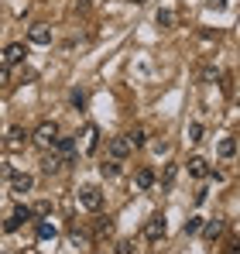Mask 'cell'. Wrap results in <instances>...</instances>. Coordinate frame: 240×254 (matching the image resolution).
<instances>
[{"label": "cell", "instance_id": "obj_10", "mask_svg": "<svg viewBox=\"0 0 240 254\" xmlns=\"http://www.w3.org/2000/svg\"><path fill=\"white\" fill-rule=\"evenodd\" d=\"M189 175H192V179H206V175H209V162L199 158V155L189 158Z\"/></svg>", "mask_w": 240, "mask_h": 254}, {"label": "cell", "instance_id": "obj_17", "mask_svg": "<svg viewBox=\"0 0 240 254\" xmlns=\"http://www.w3.org/2000/svg\"><path fill=\"white\" fill-rule=\"evenodd\" d=\"M35 234H38V241H55V227H52V223H45V220H38Z\"/></svg>", "mask_w": 240, "mask_h": 254}, {"label": "cell", "instance_id": "obj_12", "mask_svg": "<svg viewBox=\"0 0 240 254\" xmlns=\"http://www.w3.org/2000/svg\"><path fill=\"white\" fill-rule=\"evenodd\" d=\"M216 155H220V158H234V155H237V137H220Z\"/></svg>", "mask_w": 240, "mask_h": 254}, {"label": "cell", "instance_id": "obj_7", "mask_svg": "<svg viewBox=\"0 0 240 254\" xmlns=\"http://www.w3.org/2000/svg\"><path fill=\"white\" fill-rule=\"evenodd\" d=\"M21 62H24V45H21V42L7 45V52H3V65H21Z\"/></svg>", "mask_w": 240, "mask_h": 254}, {"label": "cell", "instance_id": "obj_8", "mask_svg": "<svg viewBox=\"0 0 240 254\" xmlns=\"http://www.w3.org/2000/svg\"><path fill=\"white\" fill-rule=\"evenodd\" d=\"M28 38H31V45H52V28L48 24H35L28 31Z\"/></svg>", "mask_w": 240, "mask_h": 254}, {"label": "cell", "instance_id": "obj_15", "mask_svg": "<svg viewBox=\"0 0 240 254\" xmlns=\"http://www.w3.org/2000/svg\"><path fill=\"white\" fill-rule=\"evenodd\" d=\"M7 141H10V144H24V141H28V130H24L21 124H14L10 130H7Z\"/></svg>", "mask_w": 240, "mask_h": 254}, {"label": "cell", "instance_id": "obj_16", "mask_svg": "<svg viewBox=\"0 0 240 254\" xmlns=\"http://www.w3.org/2000/svg\"><path fill=\"white\" fill-rule=\"evenodd\" d=\"M155 24H158V28H172V24H175V14H172L168 7H161L158 14H155Z\"/></svg>", "mask_w": 240, "mask_h": 254}, {"label": "cell", "instance_id": "obj_13", "mask_svg": "<svg viewBox=\"0 0 240 254\" xmlns=\"http://www.w3.org/2000/svg\"><path fill=\"white\" fill-rule=\"evenodd\" d=\"M199 230L206 234V241H216V237L223 234V220H202Z\"/></svg>", "mask_w": 240, "mask_h": 254}, {"label": "cell", "instance_id": "obj_21", "mask_svg": "<svg viewBox=\"0 0 240 254\" xmlns=\"http://www.w3.org/2000/svg\"><path fill=\"white\" fill-rule=\"evenodd\" d=\"M199 227H202V216H189V220H185V234H189V237L199 234Z\"/></svg>", "mask_w": 240, "mask_h": 254}, {"label": "cell", "instance_id": "obj_25", "mask_svg": "<svg viewBox=\"0 0 240 254\" xmlns=\"http://www.w3.org/2000/svg\"><path fill=\"white\" fill-rule=\"evenodd\" d=\"M209 10H227V0H206Z\"/></svg>", "mask_w": 240, "mask_h": 254}, {"label": "cell", "instance_id": "obj_23", "mask_svg": "<svg viewBox=\"0 0 240 254\" xmlns=\"http://www.w3.org/2000/svg\"><path fill=\"white\" fill-rule=\"evenodd\" d=\"M69 100H72V107H76V110L86 107V93H82V89H72V93H69Z\"/></svg>", "mask_w": 240, "mask_h": 254}, {"label": "cell", "instance_id": "obj_3", "mask_svg": "<svg viewBox=\"0 0 240 254\" xmlns=\"http://www.w3.org/2000/svg\"><path fill=\"white\" fill-rule=\"evenodd\" d=\"M165 234H168V223H165L161 213H155V216L144 223V241H148V244H158V241H165Z\"/></svg>", "mask_w": 240, "mask_h": 254}, {"label": "cell", "instance_id": "obj_19", "mask_svg": "<svg viewBox=\"0 0 240 254\" xmlns=\"http://www.w3.org/2000/svg\"><path fill=\"white\" fill-rule=\"evenodd\" d=\"M117 172H120V162H114V158L100 165V175H103V179H117Z\"/></svg>", "mask_w": 240, "mask_h": 254}, {"label": "cell", "instance_id": "obj_30", "mask_svg": "<svg viewBox=\"0 0 240 254\" xmlns=\"http://www.w3.org/2000/svg\"><path fill=\"white\" fill-rule=\"evenodd\" d=\"M130 3H144V0H130Z\"/></svg>", "mask_w": 240, "mask_h": 254}, {"label": "cell", "instance_id": "obj_6", "mask_svg": "<svg viewBox=\"0 0 240 254\" xmlns=\"http://www.w3.org/2000/svg\"><path fill=\"white\" fill-rule=\"evenodd\" d=\"M127 155H130V141H127V137H114V141H110V158H114V162H123Z\"/></svg>", "mask_w": 240, "mask_h": 254}, {"label": "cell", "instance_id": "obj_28", "mask_svg": "<svg viewBox=\"0 0 240 254\" xmlns=\"http://www.w3.org/2000/svg\"><path fill=\"white\" fill-rule=\"evenodd\" d=\"M10 175H14V169H10L7 162H0V179H10Z\"/></svg>", "mask_w": 240, "mask_h": 254}, {"label": "cell", "instance_id": "obj_18", "mask_svg": "<svg viewBox=\"0 0 240 254\" xmlns=\"http://www.w3.org/2000/svg\"><path fill=\"white\" fill-rule=\"evenodd\" d=\"M123 137H127V141H130V148H141V144H144V141H148V137H144V130H141V127H134V130H127V134H123Z\"/></svg>", "mask_w": 240, "mask_h": 254}, {"label": "cell", "instance_id": "obj_14", "mask_svg": "<svg viewBox=\"0 0 240 254\" xmlns=\"http://www.w3.org/2000/svg\"><path fill=\"white\" fill-rule=\"evenodd\" d=\"M82 137H86L82 151H86V155H93V151H96V137H100V130H96V124H86V130H82Z\"/></svg>", "mask_w": 240, "mask_h": 254}, {"label": "cell", "instance_id": "obj_5", "mask_svg": "<svg viewBox=\"0 0 240 254\" xmlns=\"http://www.w3.org/2000/svg\"><path fill=\"white\" fill-rule=\"evenodd\" d=\"M10 186H14V192H31L35 175H28V172H14V175H10Z\"/></svg>", "mask_w": 240, "mask_h": 254}, {"label": "cell", "instance_id": "obj_29", "mask_svg": "<svg viewBox=\"0 0 240 254\" xmlns=\"http://www.w3.org/2000/svg\"><path fill=\"white\" fill-rule=\"evenodd\" d=\"M10 65H0V86H7V79H10V72H7Z\"/></svg>", "mask_w": 240, "mask_h": 254}, {"label": "cell", "instance_id": "obj_27", "mask_svg": "<svg viewBox=\"0 0 240 254\" xmlns=\"http://www.w3.org/2000/svg\"><path fill=\"white\" fill-rule=\"evenodd\" d=\"M35 213H38V216H48V213H52V203H38Z\"/></svg>", "mask_w": 240, "mask_h": 254}, {"label": "cell", "instance_id": "obj_22", "mask_svg": "<svg viewBox=\"0 0 240 254\" xmlns=\"http://www.w3.org/2000/svg\"><path fill=\"white\" fill-rule=\"evenodd\" d=\"M179 175V165H165V175H161V186H172Z\"/></svg>", "mask_w": 240, "mask_h": 254}, {"label": "cell", "instance_id": "obj_24", "mask_svg": "<svg viewBox=\"0 0 240 254\" xmlns=\"http://www.w3.org/2000/svg\"><path fill=\"white\" fill-rule=\"evenodd\" d=\"M189 141H202V124H189Z\"/></svg>", "mask_w": 240, "mask_h": 254}, {"label": "cell", "instance_id": "obj_4", "mask_svg": "<svg viewBox=\"0 0 240 254\" xmlns=\"http://www.w3.org/2000/svg\"><path fill=\"white\" fill-rule=\"evenodd\" d=\"M55 137H59V127L52 124V121H45V124L35 130V144H41V148H52V144H55Z\"/></svg>", "mask_w": 240, "mask_h": 254}, {"label": "cell", "instance_id": "obj_20", "mask_svg": "<svg viewBox=\"0 0 240 254\" xmlns=\"http://www.w3.org/2000/svg\"><path fill=\"white\" fill-rule=\"evenodd\" d=\"M41 169L48 172V175H52V172H59V169H62V155H48V158L41 162Z\"/></svg>", "mask_w": 240, "mask_h": 254}, {"label": "cell", "instance_id": "obj_11", "mask_svg": "<svg viewBox=\"0 0 240 254\" xmlns=\"http://www.w3.org/2000/svg\"><path fill=\"white\" fill-rule=\"evenodd\" d=\"M55 155H62V158H69L72 151H76V137H55Z\"/></svg>", "mask_w": 240, "mask_h": 254}, {"label": "cell", "instance_id": "obj_26", "mask_svg": "<svg viewBox=\"0 0 240 254\" xmlns=\"http://www.w3.org/2000/svg\"><path fill=\"white\" fill-rule=\"evenodd\" d=\"M213 79H216V69H213V65H209V69H202V83H213Z\"/></svg>", "mask_w": 240, "mask_h": 254}, {"label": "cell", "instance_id": "obj_1", "mask_svg": "<svg viewBox=\"0 0 240 254\" xmlns=\"http://www.w3.org/2000/svg\"><path fill=\"white\" fill-rule=\"evenodd\" d=\"M76 196H79V206H82V210H89V213H100V210H103V192H100V186H82Z\"/></svg>", "mask_w": 240, "mask_h": 254}, {"label": "cell", "instance_id": "obj_9", "mask_svg": "<svg viewBox=\"0 0 240 254\" xmlns=\"http://www.w3.org/2000/svg\"><path fill=\"white\" fill-rule=\"evenodd\" d=\"M155 182H158V175H155L151 169H137L134 172V186H137V189H151Z\"/></svg>", "mask_w": 240, "mask_h": 254}, {"label": "cell", "instance_id": "obj_2", "mask_svg": "<svg viewBox=\"0 0 240 254\" xmlns=\"http://www.w3.org/2000/svg\"><path fill=\"white\" fill-rule=\"evenodd\" d=\"M31 216H35L31 206H24V203H21V206H14V213L3 220V234H17V230H21V223H28Z\"/></svg>", "mask_w": 240, "mask_h": 254}]
</instances>
